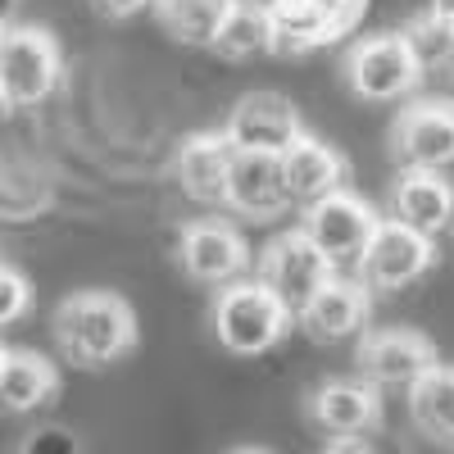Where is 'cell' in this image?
<instances>
[{
	"instance_id": "12",
	"label": "cell",
	"mask_w": 454,
	"mask_h": 454,
	"mask_svg": "<svg viewBox=\"0 0 454 454\" xmlns=\"http://www.w3.org/2000/svg\"><path fill=\"white\" fill-rule=\"evenodd\" d=\"M223 205L237 209L254 223H269L291 209L286 196V177L278 155H259V150H232L227 164V186H223Z\"/></svg>"
},
{
	"instance_id": "23",
	"label": "cell",
	"mask_w": 454,
	"mask_h": 454,
	"mask_svg": "<svg viewBox=\"0 0 454 454\" xmlns=\"http://www.w3.org/2000/svg\"><path fill=\"white\" fill-rule=\"evenodd\" d=\"M400 36H404V46L413 55L419 78H454V19L427 10V14L413 19Z\"/></svg>"
},
{
	"instance_id": "15",
	"label": "cell",
	"mask_w": 454,
	"mask_h": 454,
	"mask_svg": "<svg viewBox=\"0 0 454 454\" xmlns=\"http://www.w3.org/2000/svg\"><path fill=\"white\" fill-rule=\"evenodd\" d=\"M368 309H372V300H368V286L359 278H327L309 300H305V309L295 314V323L305 327L314 340H346L355 336L364 323H368Z\"/></svg>"
},
{
	"instance_id": "22",
	"label": "cell",
	"mask_w": 454,
	"mask_h": 454,
	"mask_svg": "<svg viewBox=\"0 0 454 454\" xmlns=\"http://www.w3.org/2000/svg\"><path fill=\"white\" fill-rule=\"evenodd\" d=\"M209 51H218L223 59H254V55H269L273 51V36H269V10L263 0H232L214 32Z\"/></svg>"
},
{
	"instance_id": "14",
	"label": "cell",
	"mask_w": 454,
	"mask_h": 454,
	"mask_svg": "<svg viewBox=\"0 0 454 454\" xmlns=\"http://www.w3.org/2000/svg\"><path fill=\"white\" fill-rule=\"evenodd\" d=\"M278 160H282V177H286L291 205H314V200L340 192V186H346V177H350L346 155H340L336 145L309 137V132H300Z\"/></svg>"
},
{
	"instance_id": "35",
	"label": "cell",
	"mask_w": 454,
	"mask_h": 454,
	"mask_svg": "<svg viewBox=\"0 0 454 454\" xmlns=\"http://www.w3.org/2000/svg\"><path fill=\"white\" fill-rule=\"evenodd\" d=\"M0 355H5V346H0Z\"/></svg>"
},
{
	"instance_id": "28",
	"label": "cell",
	"mask_w": 454,
	"mask_h": 454,
	"mask_svg": "<svg viewBox=\"0 0 454 454\" xmlns=\"http://www.w3.org/2000/svg\"><path fill=\"white\" fill-rule=\"evenodd\" d=\"M318 5H323L340 27H350V23L359 19V10H364V0H318Z\"/></svg>"
},
{
	"instance_id": "31",
	"label": "cell",
	"mask_w": 454,
	"mask_h": 454,
	"mask_svg": "<svg viewBox=\"0 0 454 454\" xmlns=\"http://www.w3.org/2000/svg\"><path fill=\"white\" fill-rule=\"evenodd\" d=\"M227 454H273V450H263V445H241V450H227Z\"/></svg>"
},
{
	"instance_id": "32",
	"label": "cell",
	"mask_w": 454,
	"mask_h": 454,
	"mask_svg": "<svg viewBox=\"0 0 454 454\" xmlns=\"http://www.w3.org/2000/svg\"><path fill=\"white\" fill-rule=\"evenodd\" d=\"M10 5H14V0H0V19H10Z\"/></svg>"
},
{
	"instance_id": "5",
	"label": "cell",
	"mask_w": 454,
	"mask_h": 454,
	"mask_svg": "<svg viewBox=\"0 0 454 454\" xmlns=\"http://www.w3.org/2000/svg\"><path fill=\"white\" fill-rule=\"evenodd\" d=\"M346 82L359 100L391 105V100H404L423 78H419V68H413L404 36L400 32H377V36H364V42L350 46Z\"/></svg>"
},
{
	"instance_id": "9",
	"label": "cell",
	"mask_w": 454,
	"mask_h": 454,
	"mask_svg": "<svg viewBox=\"0 0 454 454\" xmlns=\"http://www.w3.org/2000/svg\"><path fill=\"white\" fill-rule=\"evenodd\" d=\"M372 227H377V209L340 186V192L305 205V227H300V232H305L336 269V263H355L359 259L364 241L372 237Z\"/></svg>"
},
{
	"instance_id": "11",
	"label": "cell",
	"mask_w": 454,
	"mask_h": 454,
	"mask_svg": "<svg viewBox=\"0 0 454 454\" xmlns=\"http://www.w3.org/2000/svg\"><path fill=\"white\" fill-rule=\"evenodd\" d=\"M391 155L404 168H450L454 164V100H419L400 109L391 128Z\"/></svg>"
},
{
	"instance_id": "26",
	"label": "cell",
	"mask_w": 454,
	"mask_h": 454,
	"mask_svg": "<svg viewBox=\"0 0 454 454\" xmlns=\"http://www.w3.org/2000/svg\"><path fill=\"white\" fill-rule=\"evenodd\" d=\"M19 454H82V441L64 427H42L19 445Z\"/></svg>"
},
{
	"instance_id": "20",
	"label": "cell",
	"mask_w": 454,
	"mask_h": 454,
	"mask_svg": "<svg viewBox=\"0 0 454 454\" xmlns=\"http://www.w3.org/2000/svg\"><path fill=\"white\" fill-rule=\"evenodd\" d=\"M55 200V182L46 168H36L32 160H10L0 155V218L5 223H27Z\"/></svg>"
},
{
	"instance_id": "33",
	"label": "cell",
	"mask_w": 454,
	"mask_h": 454,
	"mask_svg": "<svg viewBox=\"0 0 454 454\" xmlns=\"http://www.w3.org/2000/svg\"><path fill=\"white\" fill-rule=\"evenodd\" d=\"M10 109V100H5V91H0V114H5Z\"/></svg>"
},
{
	"instance_id": "19",
	"label": "cell",
	"mask_w": 454,
	"mask_h": 454,
	"mask_svg": "<svg viewBox=\"0 0 454 454\" xmlns=\"http://www.w3.org/2000/svg\"><path fill=\"white\" fill-rule=\"evenodd\" d=\"M59 395V368L36 350L0 355V413H36Z\"/></svg>"
},
{
	"instance_id": "24",
	"label": "cell",
	"mask_w": 454,
	"mask_h": 454,
	"mask_svg": "<svg viewBox=\"0 0 454 454\" xmlns=\"http://www.w3.org/2000/svg\"><path fill=\"white\" fill-rule=\"evenodd\" d=\"M227 5H232V0H155L150 10L160 14L164 32L177 36L182 46H209Z\"/></svg>"
},
{
	"instance_id": "13",
	"label": "cell",
	"mask_w": 454,
	"mask_h": 454,
	"mask_svg": "<svg viewBox=\"0 0 454 454\" xmlns=\"http://www.w3.org/2000/svg\"><path fill=\"white\" fill-rule=\"evenodd\" d=\"M309 419L332 441H359L382 423V400L364 377H340V382H323L309 395Z\"/></svg>"
},
{
	"instance_id": "7",
	"label": "cell",
	"mask_w": 454,
	"mask_h": 454,
	"mask_svg": "<svg viewBox=\"0 0 454 454\" xmlns=\"http://www.w3.org/2000/svg\"><path fill=\"white\" fill-rule=\"evenodd\" d=\"M436 364H441L436 346L423 332H409V327L368 332L359 346V377L372 391H409Z\"/></svg>"
},
{
	"instance_id": "8",
	"label": "cell",
	"mask_w": 454,
	"mask_h": 454,
	"mask_svg": "<svg viewBox=\"0 0 454 454\" xmlns=\"http://www.w3.org/2000/svg\"><path fill=\"white\" fill-rule=\"evenodd\" d=\"M177 259L192 282L200 286H227L246 278L250 269V246L237 232L232 223L223 218H200L192 227H182V241H177Z\"/></svg>"
},
{
	"instance_id": "10",
	"label": "cell",
	"mask_w": 454,
	"mask_h": 454,
	"mask_svg": "<svg viewBox=\"0 0 454 454\" xmlns=\"http://www.w3.org/2000/svg\"><path fill=\"white\" fill-rule=\"evenodd\" d=\"M232 150H259V155H282V150L305 132L300 109L278 91H250L232 105L227 123L218 128Z\"/></svg>"
},
{
	"instance_id": "2",
	"label": "cell",
	"mask_w": 454,
	"mask_h": 454,
	"mask_svg": "<svg viewBox=\"0 0 454 454\" xmlns=\"http://www.w3.org/2000/svg\"><path fill=\"white\" fill-rule=\"evenodd\" d=\"M209 323L232 355H269L278 340L291 332V309L263 286L259 278H237L218 286V300L209 309Z\"/></svg>"
},
{
	"instance_id": "29",
	"label": "cell",
	"mask_w": 454,
	"mask_h": 454,
	"mask_svg": "<svg viewBox=\"0 0 454 454\" xmlns=\"http://www.w3.org/2000/svg\"><path fill=\"white\" fill-rule=\"evenodd\" d=\"M327 454H377V450H368L364 441H336Z\"/></svg>"
},
{
	"instance_id": "17",
	"label": "cell",
	"mask_w": 454,
	"mask_h": 454,
	"mask_svg": "<svg viewBox=\"0 0 454 454\" xmlns=\"http://www.w3.org/2000/svg\"><path fill=\"white\" fill-rule=\"evenodd\" d=\"M227 164H232V145H227L223 132H192V137L177 145L173 177H177L186 200H196V205H223Z\"/></svg>"
},
{
	"instance_id": "6",
	"label": "cell",
	"mask_w": 454,
	"mask_h": 454,
	"mask_svg": "<svg viewBox=\"0 0 454 454\" xmlns=\"http://www.w3.org/2000/svg\"><path fill=\"white\" fill-rule=\"evenodd\" d=\"M332 273H336L332 259H327L305 232H300V227H295V232L273 237L269 250L259 254V282L291 309V318L305 309V300H309Z\"/></svg>"
},
{
	"instance_id": "1",
	"label": "cell",
	"mask_w": 454,
	"mask_h": 454,
	"mask_svg": "<svg viewBox=\"0 0 454 454\" xmlns=\"http://www.w3.org/2000/svg\"><path fill=\"white\" fill-rule=\"evenodd\" d=\"M55 340L78 368L119 364L137 346V314L114 291H73L55 309Z\"/></svg>"
},
{
	"instance_id": "3",
	"label": "cell",
	"mask_w": 454,
	"mask_h": 454,
	"mask_svg": "<svg viewBox=\"0 0 454 454\" xmlns=\"http://www.w3.org/2000/svg\"><path fill=\"white\" fill-rule=\"evenodd\" d=\"M64 73V55L55 36L36 23H5L0 32V91H5L10 109L42 105Z\"/></svg>"
},
{
	"instance_id": "4",
	"label": "cell",
	"mask_w": 454,
	"mask_h": 454,
	"mask_svg": "<svg viewBox=\"0 0 454 454\" xmlns=\"http://www.w3.org/2000/svg\"><path fill=\"white\" fill-rule=\"evenodd\" d=\"M436 263V241L413 232V227L395 223V218H377L372 237L364 241L355 273L368 291H400L413 286L419 278H427V269Z\"/></svg>"
},
{
	"instance_id": "16",
	"label": "cell",
	"mask_w": 454,
	"mask_h": 454,
	"mask_svg": "<svg viewBox=\"0 0 454 454\" xmlns=\"http://www.w3.org/2000/svg\"><path fill=\"white\" fill-rule=\"evenodd\" d=\"M391 218L436 241L454 223V186L436 168H404L391 192Z\"/></svg>"
},
{
	"instance_id": "18",
	"label": "cell",
	"mask_w": 454,
	"mask_h": 454,
	"mask_svg": "<svg viewBox=\"0 0 454 454\" xmlns=\"http://www.w3.org/2000/svg\"><path fill=\"white\" fill-rule=\"evenodd\" d=\"M269 10V36H273V51L278 55H309V51H323L332 46L340 27L318 0H263Z\"/></svg>"
},
{
	"instance_id": "34",
	"label": "cell",
	"mask_w": 454,
	"mask_h": 454,
	"mask_svg": "<svg viewBox=\"0 0 454 454\" xmlns=\"http://www.w3.org/2000/svg\"><path fill=\"white\" fill-rule=\"evenodd\" d=\"M5 23H10V19H0V32H5Z\"/></svg>"
},
{
	"instance_id": "25",
	"label": "cell",
	"mask_w": 454,
	"mask_h": 454,
	"mask_svg": "<svg viewBox=\"0 0 454 454\" xmlns=\"http://www.w3.org/2000/svg\"><path fill=\"white\" fill-rule=\"evenodd\" d=\"M32 309V282L0 259V327H14L23 314Z\"/></svg>"
},
{
	"instance_id": "30",
	"label": "cell",
	"mask_w": 454,
	"mask_h": 454,
	"mask_svg": "<svg viewBox=\"0 0 454 454\" xmlns=\"http://www.w3.org/2000/svg\"><path fill=\"white\" fill-rule=\"evenodd\" d=\"M432 10L445 14V19H454V0H432Z\"/></svg>"
},
{
	"instance_id": "21",
	"label": "cell",
	"mask_w": 454,
	"mask_h": 454,
	"mask_svg": "<svg viewBox=\"0 0 454 454\" xmlns=\"http://www.w3.org/2000/svg\"><path fill=\"white\" fill-rule=\"evenodd\" d=\"M409 419L432 441H454V368L436 364L409 387Z\"/></svg>"
},
{
	"instance_id": "27",
	"label": "cell",
	"mask_w": 454,
	"mask_h": 454,
	"mask_svg": "<svg viewBox=\"0 0 454 454\" xmlns=\"http://www.w3.org/2000/svg\"><path fill=\"white\" fill-rule=\"evenodd\" d=\"M91 5H96L100 19H132V14L150 10L155 0H91Z\"/></svg>"
}]
</instances>
